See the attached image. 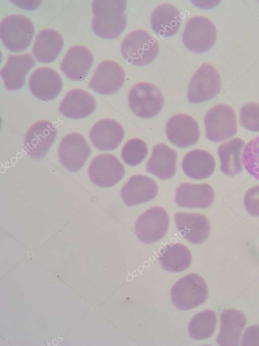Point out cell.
I'll return each instance as SVG.
<instances>
[{
	"label": "cell",
	"instance_id": "cell-1",
	"mask_svg": "<svg viewBox=\"0 0 259 346\" xmlns=\"http://www.w3.org/2000/svg\"><path fill=\"white\" fill-rule=\"evenodd\" d=\"M126 6L116 1H102L92 6L94 15L93 32L105 39H115L124 30L127 17L124 12Z\"/></svg>",
	"mask_w": 259,
	"mask_h": 346
},
{
	"label": "cell",
	"instance_id": "cell-2",
	"mask_svg": "<svg viewBox=\"0 0 259 346\" xmlns=\"http://www.w3.org/2000/svg\"><path fill=\"white\" fill-rule=\"evenodd\" d=\"M159 44L147 31L136 29L129 33L122 40L120 51L126 62L131 65L144 66L150 64L157 57Z\"/></svg>",
	"mask_w": 259,
	"mask_h": 346
},
{
	"label": "cell",
	"instance_id": "cell-3",
	"mask_svg": "<svg viewBox=\"0 0 259 346\" xmlns=\"http://www.w3.org/2000/svg\"><path fill=\"white\" fill-rule=\"evenodd\" d=\"M208 294V288L204 278L194 273L180 278L170 290L174 305L181 311L189 310L203 304Z\"/></svg>",
	"mask_w": 259,
	"mask_h": 346
},
{
	"label": "cell",
	"instance_id": "cell-4",
	"mask_svg": "<svg viewBox=\"0 0 259 346\" xmlns=\"http://www.w3.org/2000/svg\"><path fill=\"white\" fill-rule=\"evenodd\" d=\"M34 33L33 22L23 15H9L1 22V39L5 47L13 52H23L28 48Z\"/></svg>",
	"mask_w": 259,
	"mask_h": 346
},
{
	"label": "cell",
	"instance_id": "cell-5",
	"mask_svg": "<svg viewBox=\"0 0 259 346\" xmlns=\"http://www.w3.org/2000/svg\"><path fill=\"white\" fill-rule=\"evenodd\" d=\"M164 100L155 85L142 82L134 85L128 92V104L131 111L142 118H150L161 110Z\"/></svg>",
	"mask_w": 259,
	"mask_h": 346
},
{
	"label": "cell",
	"instance_id": "cell-6",
	"mask_svg": "<svg viewBox=\"0 0 259 346\" xmlns=\"http://www.w3.org/2000/svg\"><path fill=\"white\" fill-rule=\"evenodd\" d=\"M206 138L221 142L233 137L238 131L236 115L230 106L218 104L211 108L204 118Z\"/></svg>",
	"mask_w": 259,
	"mask_h": 346
},
{
	"label": "cell",
	"instance_id": "cell-7",
	"mask_svg": "<svg viewBox=\"0 0 259 346\" xmlns=\"http://www.w3.org/2000/svg\"><path fill=\"white\" fill-rule=\"evenodd\" d=\"M217 38L216 28L212 22L202 16L190 18L182 33V39L190 52L200 54L209 50Z\"/></svg>",
	"mask_w": 259,
	"mask_h": 346
},
{
	"label": "cell",
	"instance_id": "cell-8",
	"mask_svg": "<svg viewBox=\"0 0 259 346\" xmlns=\"http://www.w3.org/2000/svg\"><path fill=\"white\" fill-rule=\"evenodd\" d=\"M221 83V76L216 69L211 64H202L189 83L188 101L200 103L212 98L219 92Z\"/></svg>",
	"mask_w": 259,
	"mask_h": 346
},
{
	"label": "cell",
	"instance_id": "cell-9",
	"mask_svg": "<svg viewBox=\"0 0 259 346\" xmlns=\"http://www.w3.org/2000/svg\"><path fill=\"white\" fill-rule=\"evenodd\" d=\"M169 216L163 208L156 206L147 210L137 219L135 232L145 243H153L166 234L169 226Z\"/></svg>",
	"mask_w": 259,
	"mask_h": 346
},
{
	"label": "cell",
	"instance_id": "cell-10",
	"mask_svg": "<svg viewBox=\"0 0 259 346\" xmlns=\"http://www.w3.org/2000/svg\"><path fill=\"white\" fill-rule=\"evenodd\" d=\"M125 169L114 155L102 154L96 156L89 168L91 181L100 187H112L118 182L125 174Z\"/></svg>",
	"mask_w": 259,
	"mask_h": 346
},
{
	"label": "cell",
	"instance_id": "cell-11",
	"mask_svg": "<svg viewBox=\"0 0 259 346\" xmlns=\"http://www.w3.org/2000/svg\"><path fill=\"white\" fill-rule=\"evenodd\" d=\"M91 153V147L82 134L70 133L65 135L60 143L58 158L66 169L77 172L82 168Z\"/></svg>",
	"mask_w": 259,
	"mask_h": 346
},
{
	"label": "cell",
	"instance_id": "cell-12",
	"mask_svg": "<svg viewBox=\"0 0 259 346\" xmlns=\"http://www.w3.org/2000/svg\"><path fill=\"white\" fill-rule=\"evenodd\" d=\"M125 79L124 70L118 63L105 60L96 68L89 86L99 94L111 95L122 87Z\"/></svg>",
	"mask_w": 259,
	"mask_h": 346
},
{
	"label": "cell",
	"instance_id": "cell-13",
	"mask_svg": "<svg viewBox=\"0 0 259 346\" xmlns=\"http://www.w3.org/2000/svg\"><path fill=\"white\" fill-rule=\"evenodd\" d=\"M57 130L53 123L40 120L34 123L28 129L24 138V145L29 156L40 160L48 153L54 142Z\"/></svg>",
	"mask_w": 259,
	"mask_h": 346
},
{
	"label": "cell",
	"instance_id": "cell-14",
	"mask_svg": "<svg viewBox=\"0 0 259 346\" xmlns=\"http://www.w3.org/2000/svg\"><path fill=\"white\" fill-rule=\"evenodd\" d=\"M165 133L170 142L180 148L195 144L200 137L197 122L191 116L184 114H178L169 118Z\"/></svg>",
	"mask_w": 259,
	"mask_h": 346
},
{
	"label": "cell",
	"instance_id": "cell-15",
	"mask_svg": "<svg viewBox=\"0 0 259 346\" xmlns=\"http://www.w3.org/2000/svg\"><path fill=\"white\" fill-rule=\"evenodd\" d=\"M28 85L34 97L43 101H49L59 95L63 84L60 76L55 70L42 67L31 74Z\"/></svg>",
	"mask_w": 259,
	"mask_h": 346
},
{
	"label": "cell",
	"instance_id": "cell-16",
	"mask_svg": "<svg viewBox=\"0 0 259 346\" xmlns=\"http://www.w3.org/2000/svg\"><path fill=\"white\" fill-rule=\"evenodd\" d=\"M174 219L180 235L193 244L204 242L209 235L210 222L203 214L178 212Z\"/></svg>",
	"mask_w": 259,
	"mask_h": 346
},
{
	"label": "cell",
	"instance_id": "cell-17",
	"mask_svg": "<svg viewBox=\"0 0 259 346\" xmlns=\"http://www.w3.org/2000/svg\"><path fill=\"white\" fill-rule=\"evenodd\" d=\"M158 191L155 181L146 175L132 176L120 190L121 198L127 207L141 204L154 199Z\"/></svg>",
	"mask_w": 259,
	"mask_h": 346
},
{
	"label": "cell",
	"instance_id": "cell-18",
	"mask_svg": "<svg viewBox=\"0 0 259 346\" xmlns=\"http://www.w3.org/2000/svg\"><path fill=\"white\" fill-rule=\"evenodd\" d=\"M35 64V61L30 53L9 55L1 70V75L6 89L14 91L21 88L27 73Z\"/></svg>",
	"mask_w": 259,
	"mask_h": 346
},
{
	"label": "cell",
	"instance_id": "cell-19",
	"mask_svg": "<svg viewBox=\"0 0 259 346\" xmlns=\"http://www.w3.org/2000/svg\"><path fill=\"white\" fill-rule=\"evenodd\" d=\"M124 135L122 125L116 121L106 118L97 122L91 128L89 137L93 145L103 151L117 148Z\"/></svg>",
	"mask_w": 259,
	"mask_h": 346
},
{
	"label": "cell",
	"instance_id": "cell-20",
	"mask_svg": "<svg viewBox=\"0 0 259 346\" xmlns=\"http://www.w3.org/2000/svg\"><path fill=\"white\" fill-rule=\"evenodd\" d=\"M94 61L92 52L81 45L71 46L60 65L61 70L69 79L74 81L84 79Z\"/></svg>",
	"mask_w": 259,
	"mask_h": 346
},
{
	"label": "cell",
	"instance_id": "cell-21",
	"mask_svg": "<svg viewBox=\"0 0 259 346\" xmlns=\"http://www.w3.org/2000/svg\"><path fill=\"white\" fill-rule=\"evenodd\" d=\"M214 190L207 183H182L177 188L175 203L180 207L207 208L212 204Z\"/></svg>",
	"mask_w": 259,
	"mask_h": 346
},
{
	"label": "cell",
	"instance_id": "cell-22",
	"mask_svg": "<svg viewBox=\"0 0 259 346\" xmlns=\"http://www.w3.org/2000/svg\"><path fill=\"white\" fill-rule=\"evenodd\" d=\"M96 105V101L91 93L82 89L74 88L66 94L59 106V111L67 118L81 119L93 113Z\"/></svg>",
	"mask_w": 259,
	"mask_h": 346
},
{
	"label": "cell",
	"instance_id": "cell-23",
	"mask_svg": "<svg viewBox=\"0 0 259 346\" xmlns=\"http://www.w3.org/2000/svg\"><path fill=\"white\" fill-rule=\"evenodd\" d=\"M220 322L218 344L222 346L239 345L241 333L247 322L245 314L236 309H228L221 313Z\"/></svg>",
	"mask_w": 259,
	"mask_h": 346
},
{
	"label": "cell",
	"instance_id": "cell-24",
	"mask_svg": "<svg viewBox=\"0 0 259 346\" xmlns=\"http://www.w3.org/2000/svg\"><path fill=\"white\" fill-rule=\"evenodd\" d=\"M177 153L163 143L156 144L147 165V171L162 180L171 178L177 170Z\"/></svg>",
	"mask_w": 259,
	"mask_h": 346
},
{
	"label": "cell",
	"instance_id": "cell-25",
	"mask_svg": "<svg viewBox=\"0 0 259 346\" xmlns=\"http://www.w3.org/2000/svg\"><path fill=\"white\" fill-rule=\"evenodd\" d=\"M180 12L174 5L162 3L152 11L150 24L153 31L162 37L174 35L179 30L182 20Z\"/></svg>",
	"mask_w": 259,
	"mask_h": 346
},
{
	"label": "cell",
	"instance_id": "cell-26",
	"mask_svg": "<svg viewBox=\"0 0 259 346\" xmlns=\"http://www.w3.org/2000/svg\"><path fill=\"white\" fill-rule=\"evenodd\" d=\"M64 46L62 35L52 29H43L35 37L32 54L38 62L50 63L59 55Z\"/></svg>",
	"mask_w": 259,
	"mask_h": 346
},
{
	"label": "cell",
	"instance_id": "cell-27",
	"mask_svg": "<svg viewBox=\"0 0 259 346\" xmlns=\"http://www.w3.org/2000/svg\"><path fill=\"white\" fill-rule=\"evenodd\" d=\"M182 167L187 176L201 180L207 178L213 173L215 162L209 152L201 149H195L185 155Z\"/></svg>",
	"mask_w": 259,
	"mask_h": 346
},
{
	"label": "cell",
	"instance_id": "cell-28",
	"mask_svg": "<svg viewBox=\"0 0 259 346\" xmlns=\"http://www.w3.org/2000/svg\"><path fill=\"white\" fill-rule=\"evenodd\" d=\"M245 143L242 139L235 137L220 145L218 155L221 162L220 170L223 173L233 176L242 172L241 155Z\"/></svg>",
	"mask_w": 259,
	"mask_h": 346
},
{
	"label": "cell",
	"instance_id": "cell-29",
	"mask_svg": "<svg viewBox=\"0 0 259 346\" xmlns=\"http://www.w3.org/2000/svg\"><path fill=\"white\" fill-rule=\"evenodd\" d=\"M192 260L189 249L179 243L166 244L159 257L160 264L165 270L175 273L186 270L190 266Z\"/></svg>",
	"mask_w": 259,
	"mask_h": 346
},
{
	"label": "cell",
	"instance_id": "cell-30",
	"mask_svg": "<svg viewBox=\"0 0 259 346\" xmlns=\"http://www.w3.org/2000/svg\"><path fill=\"white\" fill-rule=\"evenodd\" d=\"M217 322L215 313L205 309L196 314L189 322L188 331L190 336L195 340L210 337L214 333Z\"/></svg>",
	"mask_w": 259,
	"mask_h": 346
},
{
	"label": "cell",
	"instance_id": "cell-31",
	"mask_svg": "<svg viewBox=\"0 0 259 346\" xmlns=\"http://www.w3.org/2000/svg\"><path fill=\"white\" fill-rule=\"evenodd\" d=\"M147 154L148 146L146 142L141 139L132 138L123 146L121 156L125 164L135 166L143 162Z\"/></svg>",
	"mask_w": 259,
	"mask_h": 346
},
{
	"label": "cell",
	"instance_id": "cell-32",
	"mask_svg": "<svg viewBox=\"0 0 259 346\" xmlns=\"http://www.w3.org/2000/svg\"><path fill=\"white\" fill-rule=\"evenodd\" d=\"M242 162L248 173L259 180V135L252 139L244 147Z\"/></svg>",
	"mask_w": 259,
	"mask_h": 346
},
{
	"label": "cell",
	"instance_id": "cell-33",
	"mask_svg": "<svg viewBox=\"0 0 259 346\" xmlns=\"http://www.w3.org/2000/svg\"><path fill=\"white\" fill-rule=\"evenodd\" d=\"M240 122L245 129L259 132V103L250 102L244 104L240 109Z\"/></svg>",
	"mask_w": 259,
	"mask_h": 346
},
{
	"label": "cell",
	"instance_id": "cell-34",
	"mask_svg": "<svg viewBox=\"0 0 259 346\" xmlns=\"http://www.w3.org/2000/svg\"><path fill=\"white\" fill-rule=\"evenodd\" d=\"M243 202L246 211L251 216L259 217V185L247 191Z\"/></svg>",
	"mask_w": 259,
	"mask_h": 346
},
{
	"label": "cell",
	"instance_id": "cell-35",
	"mask_svg": "<svg viewBox=\"0 0 259 346\" xmlns=\"http://www.w3.org/2000/svg\"><path fill=\"white\" fill-rule=\"evenodd\" d=\"M241 345H259V324L250 326L245 330L242 336Z\"/></svg>",
	"mask_w": 259,
	"mask_h": 346
},
{
	"label": "cell",
	"instance_id": "cell-36",
	"mask_svg": "<svg viewBox=\"0 0 259 346\" xmlns=\"http://www.w3.org/2000/svg\"><path fill=\"white\" fill-rule=\"evenodd\" d=\"M258 2H259V1H258Z\"/></svg>",
	"mask_w": 259,
	"mask_h": 346
}]
</instances>
